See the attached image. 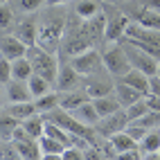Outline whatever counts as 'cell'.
Here are the masks:
<instances>
[{
  "mask_svg": "<svg viewBox=\"0 0 160 160\" xmlns=\"http://www.w3.org/2000/svg\"><path fill=\"white\" fill-rule=\"evenodd\" d=\"M86 92L90 99H97V97H104V95H113L115 92V86L104 79H88L86 81Z\"/></svg>",
  "mask_w": 160,
  "mask_h": 160,
  "instance_id": "cell-22",
  "label": "cell"
},
{
  "mask_svg": "<svg viewBox=\"0 0 160 160\" xmlns=\"http://www.w3.org/2000/svg\"><path fill=\"white\" fill-rule=\"evenodd\" d=\"M126 117H129V122H135V120H140L142 115H147L149 113V106H147V99L142 97V99H138V102H133L131 106H126Z\"/></svg>",
  "mask_w": 160,
  "mask_h": 160,
  "instance_id": "cell-32",
  "label": "cell"
},
{
  "mask_svg": "<svg viewBox=\"0 0 160 160\" xmlns=\"http://www.w3.org/2000/svg\"><path fill=\"white\" fill-rule=\"evenodd\" d=\"M63 32H66V25H63V18H54L50 23H43L38 27V36H36V45L43 48L45 52H52L57 54V50L63 41Z\"/></svg>",
  "mask_w": 160,
  "mask_h": 160,
  "instance_id": "cell-2",
  "label": "cell"
},
{
  "mask_svg": "<svg viewBox=\"0 0 160 160\" xmlns=\"http://www.w3.org/2000/svg\"><path fill=\"white\" fill-rule=\"evenodd\" d=\"M144 99H147L149 111H160V97H158V95H151V92H149Z\"/></svg>",
  "mask_w": 160,
  "mask_h": 160,
  "instance_id": "cell-40",
  "label": "cell"
},
{
  "mask_svg": "<svg viewBox=\"0 0 160 160\" xmlns=\"http://www.w3.org/2000/svg\"><path fill=\"white\" fill-rule=\"evenodd\" d=\"M126 126H129V117H126V111H117V113H113V115H108V117H102V120L97 122V133L99 135H104V138H111V135H115V133H120V131H124Z\"/></svg>",
  "mask_w": 160,
  "mask_h": 160,
  "instance_id": "cell-7",
  "label": "cell"
},
{
  "mask_svg": "<svg viewBox=\"0 0 160 160\" xmlns=\"http://www.w3.org/2000/svg\"><path fill=\"white\" fill-rule=\"evenodd\" d=\"M92 48V43L81 34V32H74V36L66 43V48H63V52H66L68 57H74V54H81V52H86V50H90Z\"/></svg>",
  "mask_w": 160,
  "mask_h": 160,
  "instance_id": "cell-23",
  "label": "cell"
},
{
  "mask_svg": "<svg viewBox=\"0 0 160 160\" xmlns=\"http://www.w3.org/2000/svg\"><path fill=\"white\" fill-rule=\"evenodd\" d=\"M79 81H81V74L74 70L70 63H61L59 66V74H57V90L59 92H68V90H74L79 86Z\"/></svg>",
  "mask_w": 160,
  "mask_h": 160,
  "instance_id": "cell-9",
  "label": "cell"
},
{
  "mask_svg": "<svg viewBox=\"0 0 160 160\" xmlns=\"http://www.w3.org/2000/svg\"><path fill=\"white\" fill-rule=\"evenodd\" d=\"M158 77H160V63H158Z\"/></svg>",
  "mask_w": 160,
  "mask_h": 160,
  "instance_id": "cell-44",
  "label": "cell"
},
{
  "mask_svg": "<svg viewBox=\"0 0 160 160\" xmlns=\"http://www.w3.org/2000/svg\"><path fill=\"white\" fill-rule=\"evenodd\" d=\"M70 66L77 70L81 77H92V74L99 72V68L104 66V61H102L99 52H95V48H90L86 52H81V54H74L72 61H70Z\"/></svg>",
  "mask_w": 160,
  "mask_h": 160,
  "instance_id": "cell-5",
  "label": "cell"
},
{
  "mask_svg": "<svg viewBox=\"0 0 160 160\" xmlns=\"http://www.w3.org/2000/svg\"><path fill=\"white\" fill-rule=\"evenodd\" d=\"M88 92L86 90H68V92H61V99H59V106L66 111H74L77 106H81L83 102H88Z\"/></svg>",
  "mask_w": 160,
  "mask_h": 160,
  "instance_id": "cell-18",
  "label": "cell"
},
{
  "mask_svg": "<svg viewBox=\"0 0 160 160\" xmlns=\"http://www.w3.org/2000/svg\"><path fill=\"white\" fill-rule=\"evenodd\" d=\"M135 23H140L142 27H151V29H160V12H153L149 7H142L135 14Z\"/></svg>",
  "mask_w": 160,
  "mask_h": 160,
  "instance_id": "cell-28",
  "label": "cell"
},
{
  "mask_svg": "<svg viewBox=\"0 0 160 160\" xmlns=\"http://www.w3.org/2000/svg\"><path fill=\"white\" fill-rule=\"evenodd\" d=\"M20 124H23L25 131L32 138H36V140L45 133V120H43V115H32V117H27V120H23Z\"/></svg>",
  "mask_w": 160,
  "mask_h": 160,
  "instance_id": "cell-29",
  "label": "cell"
},
{
  "mask_svg": "<svg viewBox=\"0 0 160 160\" xmlns=\"http://www.w3.org/2000/svg\"><path fill=\"white\" fill-rule=\"evenodd\" d=\"M16 36L23 41V43L29 48V45H36V36H38V29L34 25V20L32 18H23L18 23V32H16Z\"/></svg>",
  "mask_w": 160,
  "mask_h": 160,
  "instance_id": "cell-20",
  "label": "cell"
},
{
  "mask_svg": "<svg viewBox=\"0 0 160 160\" xmlns=\"http://www.w3.org/2000/svg\"><path fill=\"white\" fill-rule=\"evenodd\" d=\"M38 147H41V151H43L45 160H61L63 149H66L68 144H63L61 140H57V138H50V135L43 133L38 138Z\"/></svg>",
  "mask_w": 160,
  "mask_h": 160,
  "instance_id": "cell-13",
  "label": "cell"
},
{
  "mask_svg": "<svg viewBox=\"0 0 160 160\" xmlns=\"http://www.w3.org/2000/svg\"><path fill=\"white\" fill-rule=\"evenodd\" d=\"M7 111L23 122V120H27V117L36 115V104H34V102H9Z\"/></svg>",
  "mask_w": 160,
  "mask_h": 160,
  "instance_id": "cell-25",
  "label": "cell"
},
{
  "mask_svg": "<svg viewBox=\"0 0 160 160\" xmlns=\"http://www.w3.org/2000/svg\"><path fill=\"white\" fill-rule=\"evenodd\" d=\"M32 74H34V68H32V61L27 57H20L12 61V77L20 79V81H27Z\"/></svg>",
  "mask_w": 160,
  "mask_h": 160,
  "instance_id": "cell-24",
  "label": "cell"
},
{
  "mask_svg": "<svg viewBox=\"0 0 160 160\" xmlns=\"http://www.w3.org/2000/svg\"><path fill=\"white\" fill-rule=\"evenodd\" d=\"M149 92H151V95H158V97H160V77H158V74L149 77Z\"/></svg>",
  "mask_w": 160,
  "mask_h": 160,
  "instance_id": "cell-39",
  "label": "cell"
},
{
  "mask_svg": "<svg viewBox=\"0 0 160 160\" xmlns=\"http://www.w3.org/2000/svg\"><path fill=\"white\" fill-rule=\"evenodd\" d=\"M25 57L32 61V68H34L36 74H41V77L48 79L50 83H57V74H59V66H61L57 54L45 52L43 48H38V45H29Z\"/></svg>",
  "mask_w": 160,
  "mask_h": 160,
  "instance_id": "cell-1",
  "label": "cell"
},
{
  "mask_svg": "<svg viewBox=\"0 0 160 160\" xmlns=\"http://www.w3.org/2000/svg\"><path fill=\"white\" fill-rule=\"evenodd\" d=\"M142 151V160H151V158H160V129H151L140 142H138Z\"/></svg>",
  "mask_w": 160,
  "mask_h": 160,
  "instance_id": "cell-12",
  "label": "cell"
},
{
  "mask_svg": "<svg viewBox=\"0 0 160 160\" xmlns=\"http://www.w3.org/2000/svg\"><path fill=\"white\" fill-rule=\"evenodd\" d=\"M83 158H86L83 156V149L74 147V144H68L63 149V156H61V160H83Z\"/></svg>",
  "mask_w": 160,
  "mask_h": 160,
  "instance_id": "cell-36",
  "label": "cell"
},
{
  "mask_svg": "<svg viewBox=\"0 0 160 160\" xmlns=\"http://www.w3.org/2000/svg\"><path fill=\"white\" fill-rule=\"evenodd\" d=\"M43 5V0H20V9L23 12H36Z\"/></svg>",
  "mask_w": 160,
  "mask_h": 160,
  "instance_id": "cell-38",
  "label": "cell"
},
{
  "mask_svg": "<svg viewBox=\"0 0 160 160\" xmlns=\"http://www.w3.org/2000/svg\"><path fill=\"white\" fill-rule=\"evenodd\" d=\"M122 81H124V83H129V86H133L135 90H140V92L144 95V97L149 95V77H147L144 72H140V70L131 68V70L122 77Z\"/></svg>",
  "mask_w": 160,
  "mask_h": 160,
  "instance_id": "cell-21",
  "label": "cell"
},
{
  "mask_svg": "<svg viewBox=\"0 0 160 160\" xmlns=\"http://www.w3.org/2000/svg\"><path fill=\"white\" fill-rule=\"evenodd\" d=\"M124 36H129V38H135V41H142V43H149V45L160 48V29L142 27L140 23H131Z\"/></svg>",
  "mask_w": 160,
  "mask_h": 160,
  "instance_id": "cell-10",
  "label": "cell"
},
{
  "mask_svg": "<svg viewBox=\"0 0 160 160\" xmlns=\"http://www.w3.org/2000/svg\"><path fill=\"white\" fill-rule=\"evenodd\" d=\"M144 7L153 9V12H160V0H147V5H144Z\"/></svg>",
  "mask_w": 160,
  "mask_h": 160,
  "instance_id": "cell-41",
  "label": "cell"
},
{
  "mask_svg": "<svg viewBox=\"0 0 160 160\" xmlns=\"http://www.w3.org/2000/svg\"><path fill=\"white\" fill-rule=\"evenodd\" d=\"M7 97H9V102H32V99H34V95H32L27 81L12 79L7 83Z\"/></svg>",
  "mask_w": 160,
  "mask_h": 160,
  "instance_id": "cell-14",
  "label": "cell"
},
{
  "mask_svg": "<svg viewBox=\"0 0 160 160\" xmlns=\"http://www.w3.org/2000/svg\"><path fill=\"white\" fill-rule=\"evenodd\" d=\"M5 2H9V0H0V5H5Z\"/></svg>",
  "mask_w": 160,
  "mask_h": 160,
  "instance_id": "cell-43",
  "label": "cell"
},
{
  "mask_svg": "<svg viewBox=\"0 0 160 160\" xmlns=\"http://www.w3.org/2000/svg\"><path fill=\"white\" fill-rule=\"evenodd\" d=\"M0 54L7 57L9 61H14L27 54V45L18 36H2L0 38Z\"/></svg>",
  "mask_w": 160,
  "mask_h": 160,
  "instance_id": "cell-11",
  "label": "cell"
},
{
  "mask_svg": "<svg viewBox=\"0 0 160 160\" xmlns=\"http://www.w3.org/2000/svg\"><path fill=\"white\" fill-rule=\"evenodd\" d=\"M131 20L126 18L124 14L115 12L111 18H106V29H104V41L106 43H120L122 36L126 34V29H129Z\"/></svg>",
  "mask_w": 160,
  "mask_h": 160,
  "instance_id": "cell-6",
  "label": "cell"
},
{
  "mask_svg": "<svg viewBox=\"0 0 160 160\" xmlns=\"http://www.w3.org/2000/svg\"><path fill=\"white\" fill-rule=\"evenodd\" d=\"M102 61H104V68L108 70V74H113V77H117V79H122L124 74L131 70V61H129V57H126L122 43L106 50Z\"/></svg>",
  "mask_w": 160,
  "mask_h": 160,
  "instance_id": "cell-4",
  "label": "cell"
},
{
  "mask_svg": "<svg viewBox=\"0 0 160 160\" xmlns=\"http://www.w3.org/2000/svg\"><path fill=\"white\" fill-rule=\"evenodd\" d=\"M115 97L120 99V104H122L124 108H126V106H131L133 102H138V99H142L144 95H142L140 90H135L133 86H129V83H124V81L120 79V81L115 83Z\"/></svg>",
  "mask_w": 160,
  "mask_h": 160,
  "instance_id": "cell-16",
  "label": "cell"
},
{
  "mask_svg": "<svg viewBox=\"0 0 160 160\" xmlns=\"http://www.w3.org/2000/svg\"><path fill=\"white\" fill-rule=\"evenodd\" d=\"M108 140H111V142H113V147L117 149V158H120V153H124V151L138 149V140H133V138L126 133V129H124V131H120V133H115V135H111Z\"/></svg>",
  "mask_w": 160,
  "mask_h": 160,
  "instance_id": "cell-27",
  "label": "cell"
},
{
  "mask_svg": "<svg viewBox=\"0 0 160 160\" xmlns=\"http://www.w3.org/2000/svg\"><path fill=\"white\" fill-rule=\"evenodd\" d=\"M59 99H61V92H45V95H41V97H36V111H41V113H48V111H52V108H57L59 106Z\"/></svg>",
  "mask_w": 160,
  "mask_h": 160,
  "instance_id": "cell-30",
  "label": "cell"
},
{
  "mask_svg": "<svg viewBox=\"0 0 160 160\" xmlns=\"http://www.w3.org/2000/svg\"><path fill=\"white\" fill-rule=\"evenodd\" d=\"M149 131H151V129H147V126L138 124V122H129V126H126V133H129V135L133 138V140H138V142H140V140H142V138H144Z\"/></svg>",
  "mask_w": 160,
  "mask_h": 160,
  "instance_id": "cell-35",
  "label": "cell"
},
{
  "mask_svg": "<svg viewBox=\"0 0 160 160\" xmlns=\"http://www.w3.org/2000/svg\"><path fill=\"white\" fill-rule=\"evenodd\" d=\"M14 77H12V61H9L7 57H0V83H7L12 81Z\"/></svg>",
  "mask_w": 160,
  "mask_h": 160,
  "instance_id": "cell-34",
  "label": "cell"
},
{
  "mask_svg": "<svg viewBox=\"0 0 160 160\" xmlns=\"http://www.w3.org/2000/svg\"><path fill=\"white\" fill-rule=\"evenodd\" d=\"M18 124H20V120H18V117H14L7 108L0 111V138H2V140H12L14 129H16Z\"/></svg>",
  "mask_w": 160,
  "mask_h": 160,
  "instance_id": "cell-26",
  "label": "cell"
},
{
  "mask_svg": "<svg viewBox=\"0 0 160 160\" xmlns=\"http://www.w3.org/2000/svg\"><path fill=\"white\" fill-rule=\"evenodd\" d=\"M122 43V48H124V52H126V57H129V61H131V68H135V70H140V72H144L147 77H153V74H158V59H153L149 52H144L142 48H138V45H133L131 41H120Z\"/></svg>",
  "mask_w": 160,
  "mask_h": 160,
  "instance_id": "cell-3",
  "label": "cell"
},
{
  "mask_svg": "<svg viewBox=\"0 0 160 160\" xmlns=\"http://www.w3.org/2000/svg\"><path fill=\"white\" fill-rule=\"evenodd\" d=\"M16 151H18V158H25V160H36V158H43V151L38 147V140H20V142H14Z\"/></svg>",
  "mask_w": 160,
  "mask_h": 160,
  "instance_id": "cell-19",
  "label": "cell"
},
{
  "mask_svg": "<svg viewBox=\"0 0 160 160\" xmlns=\"http://www.w3.org/2000/svg\"><path fill=\"white\" fill-rule=\"evenodd\" d=\"M72 115L77 117L79 122L88 124V126H97V122L102 120L99 113H97V108H95V104H92V99H88V102H83L81 106H77V108L72 111Z\"/></svg>",
  "mask_w": 160,
  "mask_h": 160,
  "instance_id": "cell-15",
  "label": "cell"
},
{
  "mask_svg": "<svg viewBox=\"0 0 160 160\" xmlns=\"http://www.w3.org/2000/svg\"><path fill=\"white\" fill-rule=\"evenodd\" d=\"M92 104H95V108H97L99 117H108V115L117 113L120 108H124V106L120 104V99L115 97V92H113V95H104V97L92 99Z\"/></svg>",
  "mask_w": 160,
  "mask_h": 160,
  "instance_id": "cell-17",
  "label": "cell"
},
{
  "mask_svg": "<svg viewBox=\"0 0 160 160\" xmlns=\"http://www.w3.org/2000/svg\"><path fill=\"white\" fill-rule=\"evenodd\" d=\"M14 25V14H12V9L5 7V5H0V29H9Z\"/></svg>",
  "mask_w": 160,
  "mask_h": 160,
  "instance_id": "cell-37",
  "label": "cell"
},
{
  "mask_svg": "<svg viewBox=\"0 0 160 160\" xmlns=\"http://www.w3.org/2000/svg\"><path fill=\"white\" fill-rule=\"evenodd\" d=\"M27 86H29V90H32V95H34V99L36 97H41V95H45L48 90H50V86H52V83L48 81V79H43V77H41V74H32V77L27 79Z\"/></svg>",
  "mask_w": 160,
  "mask_h": 160,
  "instance_id": "cell-31",
  "label": "cell"
},
{
  "mask_svg": "<svg viewBox=\"0 0 160 160\" xmlns=\"http://www.w3.org/2000/svg\"><path fill=\"white\" fill-rule=\"evenodd\" d=\"M104 29H106V16H104V12H99L97 16H92V18H88V20H83L81 27H79L77 32H81V34L86 36L92 45H97L99 41L104 38Z\"/></svg>",
  "mask_w": 160,
  "mask_h": 160,
  "instance_id": "cell-8",
  "label": "cell"
},
{
  "mask_svg": "<svg viewBox=\"0 0 160 160\" xmlns=\"http://www.w3.org/2000/svg\"><path fill=\"white\" fill-rule=\"evenodd\" d=\"M61 2H68V0H48V5H61Z\"/></svg>",
  "mask_w": 160,
  "mask_h": 160,
  "instance_id": "cell-42",
  "label": "cell"
},
{
  "mask_svg": "<svg viewBox=\"0 0 160 160\" xmlns=\"http://www.w3.org/2000/svg\"><path fill=\"white\" fill-rule=\"evenodd\" d=\"M99 14V5H95L92 0H81V2L77 5V16L81 20H88L92 16H97Z\"/></svg>",
  "mask_w": 160,
  "mask_h": 160,
  "instance_id": "cell-33",
  "label": "cell"
}]
</instances>
